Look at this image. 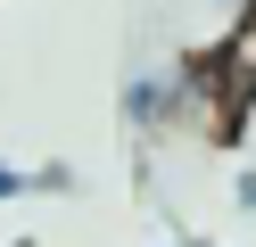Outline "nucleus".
Here are the masks:
<instances>
[{"label":"nucleus","instance_id":"f03ea898","mask_svg":"<svg viewBox=\"0 0 256 247\" xmlns=\"http://www.w3.org/2000/svg\"><path fill=\"white\" fill-rule=\"evenodd\" d=\"M232 198H240V206H256V173H240V181H232Z\"/></svg>","mask_w":256,"mask_h":247},{"label":"nucleus","instance_id":"f257e3e1","mask_svg":"<svg viewBox=\"0 0 256 247\" xmlns=\"http://www.w3.org/2000/svg\"><path fill=\"white\" fill-rule=\"evenodd\" d=\"M34 190V173H25V165H0V198H25Z\"/></svg>","mask_w":256,"mask_h":247}]
</instances>
